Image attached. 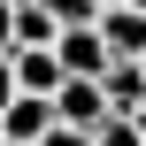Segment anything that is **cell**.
Here are the masks:
<instances>
[{"label":"cell","mask_w":146,"mask_h":146,"mask_svg":"<svg viewBox=\"0 0 146 146\" xmlns=\"http://www.w3.org/2000/svg\"><path fill=\"white\" fill-rule=\"evenodd\" d=\"M54 123H69V131H108L115 123V108H108V85L100 77H62V92H54Z\"/></svg>","instance_id":"1"},{"label":"cell","mask_w":146,"mask_h":146,"mask_svg":"<svg viewBox=\"0 0 146 146\" xmlns=\"http://www.w3.org/2000/svg\"><path fill=\"white\" fill-rule=\"evenodd\" d=\"M8 69H15V85H23V92H38V100H54V92H62V77H69L54 46H8Z\"/></svg>","instance_id":"2"},{"label":"cell","mask_w":146,"mask_h":146,"mask_svg":"<svg viewBox=\"0 0 146 146\" xmlns=\"http://www.w3.org/2000/svg\"><path fill=\"white\" fill-rule=\"evenodd\" d=\"M100 38H108L115 62H146V8H131V0L100 8Z\"/></svg>","instance_id":"3"},{"label":"cell","mask_w":146,"mask_h":146,"mask_svg":"<svg viewBox=\"0 0 146 146\" xmlns=\"http://www.w3.org/2000/svg\"><path fill=\"white\" fill-rule=\"evenodd\" d=\"M54 131V100H38V92H15V108L0 115V146H38Z\"/></svg>","instance_id":"4"},{"label":"cell","mask_w":146,"mask_h":146,"mask_svg":"<svg viewBox=\"0 0 146 146\" xmlns=\"http://www.w3.org/2000/svg\"><path fill=\"white\" fill-rule=\"evenodd\" d=\"M54 54H62V69H69V77H108V62H115V54H108V38H100V23H92V31H62V38H54Z\"/></svg>","instance_id":"5"},{"label":"cell","mask_w":146,"mask_h":146,"mask_svg":"<svg viewBox=\"0 0 146 146\" xmlns=\"http://www.w3.org/2000/svg\"><path fill=\"white\" fill-rule=\"evenodd\" d=\"M100 85H108V108H115V115H139L146 108V62H108Z\"/></svg>","instance_id":"6"},{"label":"cell","mask_w":146,"mask_h":146,"mask_svg":"<svg viewBox=\"0 0 146 146\" xmlns=\"http://www.w3.org/2000/svg\"><path fill=\"white\" fill-rule=\"evenodd\" d=\"M62 38V23L46 15V0H23L15 8V46H54Z\"/></svg>","instance_id":"7"},{"label":"cell","mask_w":146,"mask_h":146,"mask_svg":"<svg viewBox=\"0 0 146 146\" xmlns=\"http://www.w3.org/2000/svg\"><path fill=\"white\" fill-rule=\"evenodd\" d=\"M46 15H54L62 31H92V23H100V0H46Z\"/></svg>","instance_id":"8"},{"label":"cell","mask_w":146,"mask_h":146,"mask_svg":"<svg viewBox=\"0 0 146 146\" xmlns=\"http://www.w3.org/2000/svg\"><path fill=\"white\" fill-rule=\"evenodd\" d=\"M92 146H146V139H139V123H131V115H115L108 131H92Z\"/></svg>","instance_id":"9"},{"label":"cell","mask_w":146,"mask_h":146,"mask_svg":"<svg viewBox=\"0 0 146 146\" xmlns=\"http://www.w3.org/2000/svg\"><path fill=\"white\" fill-rule=\"evenodd\" d=\"M15 92H23V85H15V69H8V54H0V115L15 108Z\"/></svg>","instance_id":"10"},{"label":"cell","mask_w":146,"mask_h":146,"mask_svg":"<svg viewBox=\"0 0 146 146\" xmlns=\"http://www.w3.org/2000/svg\"><path fill=\"white\" fill-rule=\"evenodd\" d=\"M38 146H92V139H85V131H69V123H54V131H46Z\"/></svg>","instance_id":"11"},{"label":"cell","mask_w":146,"mask_h":146,"mask_svg":"<svg viewBox=\"0 0 146 146\" xmlns=\"http://www.w3.org/2000/svg\"><path fill=\"white\" fill-rule=\"evenodd\" d=\"M15 46V0H0V54Z\"/></svg>","instance_id":"12"},{"label":"cell","mask_w":146,"mask_h":146,"mask_svg":"<svg viewBox=\"0 0 146 146\" xmlns=\"http://www.w3.org/2000/svg\"><path fill=\"white\" fill-rule=\"evenodd\" d=\"M131 123H139V139H146V108H139V115H131Z\"/></svg>","instance_id":"13"},{"label":"cell","mask_w":146,"mask_h":146,"mask_svg":"<svg viewBox=\"0 0 146 146\" xmlns=\"http://www.w3.org/2000/svg\"><path fill=\"white\" fill-rule=\"evenodd\" d=\"M100 8H115V0H100Z\"/></svg>","instance_id":"14"},{"label":"cell","mask_w":146,"mask_h":146,"mask_svg":"<svg viewBox=\"0 0 146 146\" xmlns=\"http://www.w3.org/2000/svg\"><path fill=\"white\" fill-rule=\"evenodd\" d=\"M131 8H146V0H131Z\"/></svg>","instance_id":"15"},{"label":"cell","mask_w":146,"mask_h":146,"mask_svg":"<svg viewBox=\"0 0 146 146\" xmlns=\"http://www.w3.org/2000/svg\"><path fill=\"white\" fill-rule=\"evenodd\" d=\"M15 8H23V0H15Z\"/></svg>","instance_id":"16"}]
</instances>
